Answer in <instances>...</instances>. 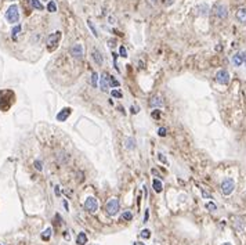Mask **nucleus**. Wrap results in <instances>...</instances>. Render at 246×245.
Segmentation results:
<instances>
[{"instance_id": "nucleus-33", "label": "nucleus", "mask_w": 246, "mask_h": 245, "mask_svg": "<svg viewBox=\"0 0 246 245\" xmlns=\"http://www.w3.org/2000/svg\"><path fill=\"white\" fill-rule=\"evenodd\" d=\"M138 111H140V107H138V105H136V107L133 105V107H132V112H133V114H137Z\"/></svg>"}, {"instance_id": "nucleus-28", "label": "nucleus", "mask_w": 246, "mask_h": 245, "mask_svg": "<svg viewBox=\"0 0 246 245\" xmlns=\"http://www.w3.org/2000/svg\"><path fill=\"white\" fill-rule=\"evenodd\" d=\"M111 94H112V97H115V98H122L123 97V94H122L119 90H112L111 91Z\"/></svg>"}, {"instance_id": "nucleus-17", "label": "nucleus", "mask_w": 246, "mask_h": 245, "mask_svg": "<svg viewBox=\"0 0 246 245\" xmlns=\"http://www.w3.org/2000/svg\"><path fill=\"white\" fill-rule=\"evenodd\" d=\"M100 87L102 91H108V82H107V79H105V75H104V73L100 78Z\"/></svg>"}, {"instance_id": "nucleus-14", "label": "nucleus", "mask_w": 246, "mask_h": 245, "mask_svg": "<svg viewBox=\"0 0 246 245\" xmlns=\"http://www.w3.org/2000/svg\"><path fill=\"white\" fill-rule=\"evenodd\" d=\"M152 187H153V191H155V193H161L162 188H163V184H162V181L159 180V179H153Z\"/></svg>"}, {"instance_id": "nucleus-19", "label": "nucleus", "mask_w": 246, "mask_h": 245, "mask_svg": "<svg viewBox=\"0 0 246 245\" xmlns=\"http://www.w3.org/2000/svg\"><path fill=\"white\" fill-rule=\"evenodd\" d=\"M126 148H127V150L136 148V140H134V139H127V140H126Z\"/></svg>"}, {"instance_id": "nucleus-10", "label": "nucleus", "mask_w": 246, "mask_h": 245, "mask_svg": "<svg viewBox=\"0 0 246 245\" xmlns=\"http://www.w3.org/2000/svg\"><path fill=\"white\" fill-rule=\"evenodd\" d=\"M71 112H72L71 108H62L57 114V121H58V122H64V121H67V119H68V116L71 115Z\"/></svg>"}, {"instance_id": "nucleus-2", "label": "nucleus", "mask_w": 246, "mask_h": 245, "mask_svg": "<svg viewBox=\"0 0 246 245\" xmlns=\"http://www.w3.org/2000/svg\"><path fill=\"white\" fill-rule=\"evenodd\" d=\"M234 188H235V181H234V179L227 177L225 180H223V183H221V193L224 195H230L232 191H234Z\"/></svg>"}, {"instance_id": "nucleus-15", "label": "nucleus", "mask_w": 246, "mask_h": 245, "mask_svg": "<svg viewBox=\"0 0 246 245\" xmlns=\"http://www.w3.org/2000/svg\"><path fill=\"white\" fill-rule=\"evenodd\" d=\"M93 60L96 61V64H97V65H102V62H104L102 55L100 54V51H97V50H94V51H93Z\"/></svg>"}, {"instance_id": "nucleus-16", "label": "nucleus", "mask_w": 246, "mask_h": 245, "mask_svg": "<svg viewBox=\"0 0 246 245\" xmlns=\"http://www.w3.org/2000/svg\"><path fill=\"white\" fill-rule=\"evenodd\" d=\"M104 75H105V79H107V82L109 83L111 86H114V87H118L119 86V82L115 79L114 76H109L108 73H104Z\"/></svg>"}, {"instance_id": "nucleus-34", "label": "nucleus", "mask_w": 246, "mask_h": 245, "mask_svg": "<svg viewBox=\"0 0 246 245\" xmlns=\"http://www.w3.org/2000/svg\"><path fill=\"white\" fill-rule=\"evenodd\" d=\"M158 157H159V159H161L162 162H164V163H167V159L164 158V157H163V155H162V154H158Z\"/></svg>"}, {"instance_id": "nucleus-39", "label": "nucleus", "mask_w": 246, "mask_h": 245, "mask_svg": "<svg viewBox=\"0 0 246 245\" xmlns=\"http://www.w3.org/2000/svg\"><path fill=\"white\" fill-rule=\"evenodd\" d=\"M64 206H65V209H69V205H68V202L67 201H64Z\"/></svg>"}, {"instance_id": "nucleus-4", "label": "nucleus", "mask_w": 246, "mask_h": 245, "mask_svg": "<svg viewBox=\"0 0 246 245\" xmlns=\"http://www.w3.org/2000/svg\"><path fill=\"white\" fill-rule=\"evenodd\" d=\"M214 14H216L217 18L224 19V18H227V15H228V8H227L225 4L217 3L216 6H214Z\"/></svg>"}, {"instance_id": "nucleus-27", "label": "nucleus", "mask_w": 246, "mask_h": 245, "mask_svg": "<svg viewBox=\"0 0 246 245\" xmlns=\"http://www.w3.org/2000/svg\"><path fill=\"white\" fill-rule=\"evenodd\" d=\"M97 80H98V73L93 72V73H91V85H93L94 87L97 86Z\"/></svg>"}, {"instance_id": "nucleus-35", "label": "nucleus", "mask_w": 246, "mask_h": 245, "mask_svg": "<svg viewBox=\"0 0 246 245\" xmlns=\"http://www.w3.org/2000/svg\"><path fill=\"white\" fill-rule=\"evenodd\" d=\"M148 217H150V212H148V209H145V215H144V222H148Z\"/></svg>"}, {"instance_id": "nucleus-26", "label": "nucleus", "mask_w": 246, "mask_h": 245, "mask_svg": "<svg viewBox=\"0 0 246 245\" xmlns=\"http://www.w3.org/2000/svg\"><path fill=\"white\" fill-rule=\"evenodd\" d=\"M133 215L132 212H129V211H126V212H123V215H122V220H132Z\"/></svg>"}, {"instance_id": "nucleus-13", "label": "nucleus", "mask_w": 246, "mask_h": 245, "mask_svg": "<svg viewBox=\"0 0 246 245\" xmlns=\"http://www.w3.org/2000/svg\"><path fill=\"white\" fill-rule=\"evenodd\" d=\"M198 13H199L200 15H203V17H206L207 14H209V11H210V8H209V6L207 4H200V6H198Z\"/></svg>"}, {"instance_id": "nucleus-1", "label": "nucleus", "mask_w": 246, "mask_h": 245, "mask_svg": "<svg viewBox=\"0 0 246 245\" xmlns=\"http://www.w3.org/2000/svg\"><path fill=\"white\" fill-rule=\"evenodd\" d=\"M6 19L11 24H17L19 21V10H18V6L15 4H11L10 7L6 11Z\"/></svg>"}, {"instance_id": "nucleus-20", "label": "nucleus", "mask_w": 246, "mask_h": 245, "mask_svg": "<svg viewBox=\"0 0 246 245\" xmlns=\"http://www.w3.org/2000/svg\"><path fill=\"white\" fill-rule=\"evenodd\" d=\"M29 1H31V4H32L36 10H43V6L40 3V0H29Z\"/></svg>"}, {"instance_id": "nucleus-32", "label": "nucleus", "mask_w": 246, "mask_h": 245, "mask_svg": "<svg viewBox=\"0 0 246 245\" xmlns=\"http://www.w3.org/2000/svg\"><path fill=\"white\" fill-rule=\"evenodd\" d=\"M158 133H159V136H161V137H164V136H166V129H164V127H161Z\"/></svg>"}, {"instance_id": "nucleus-31", "label": "nucleus", "mask_w": 246, "mask_h": 245, "mask_svg": "<svg viewBox=\"0 0 246 245\" xmlns=\"http://www.w3.org/2000/svg\"><path fill=\"white\" fill-rule=\"evenodd\" d=\"M35 166H36V169H37V170H42L43 169L42 162H40V161H35Z\"/></svg>"}, {"instance_id": "nucleus-36", "label": "nucleus", "mask_w": 246, "mask_h": 245, "mask_svg": "<svg viewBox=\"0 0 246 245\" xmlns=\"http://www.w3.org/2000/svg\"><path fill=\"white\" fill-rule=\"evenodd\" d=\"M152 116H153V118H156V119H159V116H161V115H159V111H158V109H156V111H153L152 112Z\"/></svg>"}, {"instance_id": "nucleus-3", "label": "nucleus", "mask_w": 246, "mask_h": 245, "mask_svg": "<svg viewBox=\"0 0 246 245\" xmlns=\"http://www.w3.org/2000/svg\"><path fill=\"white\" fill-rule=\"evenodd\" d=\"M107 213L109 216H115L116 213L119 212V201L116 198H111L109 201L107 202Z\"/></svg>"}, {"instance_id": "nucleus-11", "label": "nucleus", "mask_w": 246, "mask_h": 245, "mask_svg": "<svg viewBox=\"0 0 246 245\" xmlns=\"http://www.w3.org/2000/svg\"><path fill=\"white\" fill-rule=\"evenodd\" d=\"M236 18H238L239 22H242V24H246V7H242L239 8L236 11Z\"/></svg>"}, {"instance_id": "nucleus-22", "label": "nucleus", "mask_w": 246, "mask_h": 245, "mask_svg": "<svg viewBox=\"0 0 246 245\" xmlns=\"http://www.w3.org/2000/svg\"><path fill=\"white\" fill-rule=\"evenodd\" d=\"M47 10L50 11V13H55V11H57V4L54 3V1H49V4H47Z\"/></svg>"}, {"instance_id": "nucleus-25", "label": "nucleus", "mask_w": 246, "mask_h": 245, "mask_svg": "<svg viewBox=\"0 0 246 245\" xmlns=\"http://www.w3.org/2000/svg\"><path fill=\"white\" fill-rule=\"evenodd\" d=\"M19 32H21V25H15L14 28H13V31H11V33H13V37L15 39V37H17V35H18Z\"/></svg>"}, {"instance_id": "nucleus-29", "label": "nucleus", "mask_w": 246, "mask_h": 245, "mask_svg": "<svg viewBox=\"0 0 246 245\" xmlns=\"http://www.w3.org/2000/svg\"><path fill=\"white\" fill-rule=\"evenodd\" d=\"M119 53H120V55L122 57H127V50H126V47H123V46H120L119 47Z\"/></svg>"}, {"instance_id": "nucleus-21", "label": "nucleus", "mask_w": 246, "mask_h": 245, "mask_svg": "<svg viewBox=\"0 0 246 245\" xmlns=\"http://www.w3.org/2000/svg\"><path fill=\"white\" fill-rule=\"evenodd\" d=\"M50 235H51V229L49 227V229H46V230L42 233V240H46L47 241V240L50 238Z\"/></svg>"}, {"instance_id": "nucleus-7", "label": "nucleus", "mask_w": 246, "mask_h": 245, "mask_svg": "<svg viewBox=\"0 0 246 245\" xmlns=\"http://www.w3.org/2000/svg\"><path fill=\"white\" fill-rule=\"evenodd\" d=\"M216 80H217L220 85H227L230 82V73L225 71V69H220L217 73H216Z\"/></svg>"}, {"instance_id": "nucleus-38", "label": "nucleus", "mask_w": 246, "mask_h": 245, "mask_svg": "<svg viewBox=\"0 0 246 245\" xmlns=\"http://www.w3.org/2000/svg\"><path fill=\"white\" fill-rule=\"evenodd\" d=\"M55 194H57V195H60V187H58V186H57V187H55Z\"/></svg>"}, {"instance_id": "nucleus-18", "label": "nucleus", "mask_w": 246, "mask_h": 245, "mask_svg": "<svg viewBox=\"0 0 246 245\" xmlns=\"http://www.w3.org/2000/svg\"><path fill=\"white\" fill-rule=\"evenodd\" d=\"M87 244V235L84 233H79L78 235V245H84Z\"/></svg>"}, {"instance_id": "nucleus-6", "label": "nucleus", "mask_w": 246, "mask_h": 245, "mask_svg": "<svg viewBox=\"0 0 246 245\" xmlns=\"http://www.w3.org/2000/svg\"><path fill=\"white\" fill-rule=\"evenodd\" d=\"M84 208H86V211H89V212L93 213L98 209V202H97V199L94 198V197H89L84 202Z\"/></svg>"}, {"instance_id": "nucleus-24", "label": "nucleus", "mask_w": 246, "mask_h": 245, "mask_svg": "<svg viewBox=\"0 0 246 245\" xmlns=\"http://www.w3.org/2000/svg\"><path fill=\"white\" fill-rule=\"evenodd\" d=\"M87 25H89V28L91 29V32H93V35L94 36H98V32H97V29H96V26H94V24L91 21H87Z\"/></svg>"}, {"instance_id": "nucleus-23", "label": "nucleus", "mask_w": 246, "mask_h": 245, "mask_svg": "<svg viewBox=\"0 0 246 245\" xmlns=\"http://www.w3.org/2000/svg\"><path fill=\"white\" fill-rule=\"evenodd\" d=\"M140 237L141 238H150L151 237V231L148 230V229H145V230H141V233H140Z\"/></svg>"}, {"instance_id": "nucleus-5", "label": "nucleus", "mask_w": 246, "mask_h": 245, "mask_svg": "<svg viewBox=\"0 0 246 245\" xmlns=\"http://www.w3.org/2000/svg\"><path fill=\"white\" fill-rule=\"evenodd\" d=\"M60 39H61V32L51 33L50 36L47 37V46H49V49H50V50H54V47L58 44Z\"/></svg>"}, {"instance_id": "nucleus-12", "label": "nucleus", "mask_w": 246, "mask_h": 245, "mask_svg": "<svg viewBox=\"0 0 246 245\" xmlns=\"http://www.w3.org/2000/svg\"><path fill=\"white\" fill-rule=\"evenodd\" d=\"M150 104H151V107H153V108H155V107H158V108H161L162 105H163V101L161 100V97H158V96H155V97H152V98H151V103H150Z\"/></svg>"}, {"instance_id": "nucleus-40", "label": "nucleus", "mask_w": 246, "mask_h": 245, "mask_svg": "<svg viewBox=\"0 0 246 245\" xmlns=\"http://www.w3.org/2000/svg\"><path fill=\"white\" fill-rule=\"evenodd\" d=\"M221 245H232V244H230V242H224V244H221Z\"/></svg>"}, {"instance_id": "nucleus-8", "label": "nucleus", "mask_w": 246, "mask_h": 245, "mask_svg": "<svg viewBox=\"0 0 246 245\" xmlns=\"http://www.w3.org/2000/svg\"><path fill=\"white\" fill-rule=\"evenodd\" d=\"M71 53H72V55L75 58H83V55H84V50H83V46L80 43H75L73 46H72V49H71Z\"/></svg>"}, {"instance_id": "nucleus-30", "label": "nucleus", "mask_w": 246, "mask_h": 245, "mask_svg": "<svg viewBox=\"0 0 246 245\" xmlns=\"http://www.w3.org/2000/svg\"><path fill=\"white\" fill-rule=\"evenodd\" d=\"M206 208L210 209V211H216V209H217V206L214 205L213 202H207V204H206Z\"/></svg>"}, {"instance_id": "nucleus-9", "label": "nucleus", "mask_w": 246, "mask_h": 245, "mask_svg": "<svg viewBox=\"0 0 246 245\" xmlns=\"http://www.w3.org/2000/svg\"><path fill=\"white\" fill-rule=\"evenodd\" d=\"M245 60H246V53L245 51H239V53H236L235 55H232V62H234L235 67H241V65L245 62Z\"/></svg>"}, {"instance_id": "nucleus-37", "label": "nucleus", "mask_w": 246, "mask_h": 245, "mask_svg": "<svg viewBox=\"0 0 246 245\" xmlns=\"http://www.w3.org/2000/svg\"><path fill=\"white\" fill-rule=\"evenodd\" d=\"M202 195H203V197H205V198H210V195H209V194H207V193H206V191H203V190H202Z\"/></svg>"}]
</instances>
